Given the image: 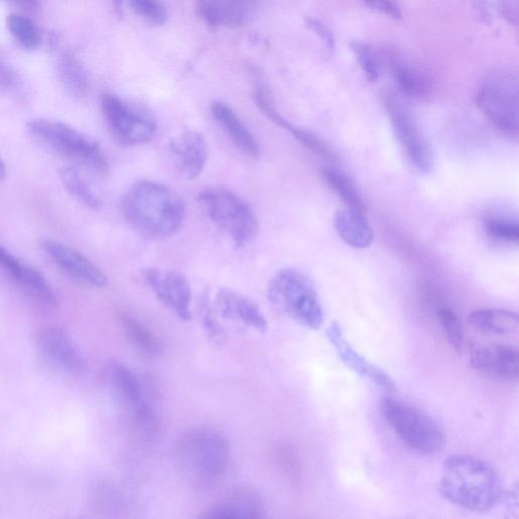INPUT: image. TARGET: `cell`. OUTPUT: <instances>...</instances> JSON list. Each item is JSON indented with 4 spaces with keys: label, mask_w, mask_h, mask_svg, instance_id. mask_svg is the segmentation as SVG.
<instances>
[{
    "label": "cell",
    "mask_w": 519,
    "mask_h": 519,
    "mask_svg": "<svg viewBox=\"0 0 519 519\" xmlns=\"http://www.w3.org/2000/svg\"><path fill=\"white\" fill-rule=\"evenodd\" d=\"M500 15L511 25L518 23V0H499Z\"/></svg>",
    "instance_id": "cell-40"
},
{
    "label": "cell",
    "mask_w": 519,
    "mask_h": 519,
    "mask_svg": "<svg viewBox=\"0 0 519 519\" xmlns=\"http://www.w3.org/2000/svg\"><path fill=\"white\" fill-rule=\"evenodd\" d=\"M470 364L477 373L493 380L512 383L518 379L519 353L515 346L475 345L470 351Z\"/></svg>",
    "instance_id": "cell-14"
},
{
    "label": "cell",
    "mask_w": 519,
    "mask_h": 519,
    "mask_svg": "<svg viewBox=\"0 0 519 519\" xmlns=\"http://www.w3.org/2000/svg\"><path fill=\"white\" fill-rule=\"evenodd\" d=\"M327 336L342 362L352 369L355 374L387 391L395 390L396 387L392 378L383 369L368 361L353 348L338 323L330 324L327 329Z\"/></svg>",
    "instance_id": "cell-17"
},
{
    "label": "cell",
    "mask_w": 519,
    "mask_h": 519,
    "mask_svg": "<svg viewBox=\"0 0 519 519\" xmlns=\"http://www.w3.org/2000/svg\"><path fill=\"white\" fill-rule=\"evenodd\" d=\"M8 29L18 43L26 49H37L42 43V36L35 25L29 18L12 14L7 19Z\"/></svg>",
    "instance_id": "cell-30"
},
{
    "label": "cell",
    "mask_w": 519,
    "mask_h": 519,
    "mask_svg": "<svg viewBox=\"0 0 519 519\" xmlns=\"http://www.w3.org/2000/svg\"><path fill=\"white\" fill-rule=\"evenodd\" d=\"M201 518H264L265 508L260 495L251 487L231 489L219 501L207 508Z\"/></svg>",
    "instance_id": "cell-19"
},
{
    "label": "cell",
    "mask_w": 519,
    "mask_h": 519,
    "mask_svg": "<svg viewBox=\"0 0 519 519\" xmlns=\"http://www.w3.org/2000/svg\"><path fill=\"white\" fill-rule=\"evenodd\" d=\"M27 127L35 139L56 154L96 172H108V162L100 144L78 129L59 121L42 118L31 120Z\"/></svg>",
    "instance_id": "cell-6"
},
{
    "label": "cell",
    "mask_w": 519,
    "mask_h": 519,
    "mask_svg": "<svg viewBox=\"0 0 519 519\" xmlns=\"http://www.w3.org/2000/svg\"><path fill=\"white\" fill-rule=\"evenodd\" d=\"M474 7L482 23L490 24L492 22V0H474Z\"/></svg>",
    "instance_id": "cell-41"
},
{
    "label": "cell",
    "mask_w": 519,
    "mask_h": 519,
    "mask_svg": "<svg viewBox=\"0 0 519 519\" xmlns=\"http://www.w3.org/2000/svg\"><path fill=\"white\" fill-rule=\"evenodd\" d=\"M305 24L326 43L330 50H334L335 38L330 29H328L321 21L314 18H306Z\"/></svg>",
    "instance_id": "cell-37"
},
{
    "label": "cell",
    "mask_w": 519,
    "mask_h": 519,
    "mask_svg": "<svg viewBox=\"0 0 519 519\" xmlns=\"http://www.w3.org/2000/svg\"><path fill=\"white\" fill-rule=\"evenodd\" d=\"M37 350L42 361L59 374L76 376L86 367V359L80 347L60 327L43 329L37 336Z\"/></svg>",
    "instance_id": "cell-11"
},
{
    "label": "cell",
    "mask_w": 519,
    "mask_h": 519,
    "mask_svg": "<svg viewBox=\"0 0 519 519\" xmlns=\"http://www.w3.org/2000/svg\"><path fill=\"white\" fill-rule=\"evenodd\" d=\"M470 327L481 335L512 337L518 333V316L512 312L486 309L473 312L468 318Z\"/></svg>",
    "instance_id": "cell-23"
},
{
    "label": "cell",
    "mask_w": 519,
    "mask_h": 519,
    "mask_svg": "<svg viewBox=\"0 0 519 519\" xmlns=\"http://www.w3.org/2000/svg\"><path fill=\"white\" fill-rule=\"evenodd\" d=\"M386 107L395 136L408 161L417 170L429 172L434 164L432 147L414 114L396 96L387 98Z\"/></svg>",
    "instance_id": "cell-10"
},
{
    "label": "cell",
    "mask_w": 519,
    "mask_h": 519,
    "mask_svg": "<svg viewBox=\"0 0 519 519\" xmlns=\"http://www.w3.org/2000/svg\"><path fill=\"white\" fill-rule=\"evenodd\" d=\"M476 104L486 119L500 132L517 137L519 112L516 80L510 76L489 79L478 89Z\"/></svg>",
    "instance_id": "cell-9"
},
{
    "label": "cell",
    "mask_w": 519,
    "mask_h": 519,
    "mask_svg": "<svg viewBox=\"0 0 519 519\" xmlns=\"http://www.w3.org/2000/svg\"><path fill=\"white\" fill-rule=\"evenodd\" d=\"M19 79L16 71L7 63L0 60V88L13 90L18 88Z\"/></svg>",
    "instance_id": "cell-38"
},
{
    "label": "cell",
    "mask_w": 519,
    "mask_h": 519,
    "mask_svg": "<svg viewBox=\"0 0 519 519\" xmlns=\"http://www.w3.org/2000/svg\"><path fill=\"white\" fill-rule=\"evenodd\" d=\"M133 11L144 21L163 26L168 19L166 8L158 0H129Z\"/></svg>",
    "instance_id": "cell-34"
},
{
    "label": "cell",
    "mask_w": 519,
    "mask_h": 519,
    "mask_svg": "<svg viewBox=\"0 0 519 519\" xmlns=\"http://www.w3.org/2000/svg\"><path fill=\"white\" fill-rule=\"evenodd\" d=\"M57 71L64 89L73 97L83 98L89 92V79L81 61L72 53H63L57 62Z\"/></svg>",
    "instance_id": "cell-25"
},
{
    "label": "cell",
    "mask_w": 519,
    "mask_h": 519,
    "mask_svg": "<svg viewBox=\"0 0 519 519\" xmlns=\"http://www.w3.org/2000/svg\"><path fill=\"white\" fill-rule=\"evenodd\" d=\"M167 150L175 172L186 181L198 178L208 161L207 140L196 130H185L174 137L170 140Z\"/></svg>",
    "instance_id": "cell-13"
},
{
    "label": "cell",
    "mask_w": 519,
    "mask_h": 519,
    "mask_svg": "<svg viewBox=\"0 0 519 519\" xmlns=\"http://www.w3.org/2000/svg\"><path fill=\"white\" fill-rule=\"evenodd\" d=\"M259 0H196L198 16L214 27L237 28L254 16Z\"/></svg>",
    "instance_id": "cell-18"
},
{
    "label": "cell",
    "mask_w": 519,
    "mask_h": 519,
    "mask_svg": "<svg viewBox=\"0 0 519 519\" xmlns=\"http://www.w3.org/2000/svg\"><path fill=\"white\" fill-rule=\"evenodd\" d=\"M436 318L449 344L456 352L462 353L465 349V332L457 314L449 307H441L436 312Z\"/></svg>",
    "instance_id": "cell-29"
},
{
    "label": "cell",
    "mask_w": 519,
    "mask_h": 519,
    "mask_svg": "<svg viewBox=\"0 0 519 519\" xmlns=\"http://www.w3.org/2000/svg\"><path fill=\"white\" fill-rule=\"evenodd\" d=\"M287 131L318 157L333 163L337 161L336 155L327 143L311 131L293 125H291Z\"/></svg>",
    "instance_id": "cell-33"
},
{
    "label": "cell",
    "mask_w": 519,
    "mask_h": 519,
    "mask_svg": "<svg viewBox=\"0 0 519 519\" xmlns=\"http://www.w3.org/2000/svg\"><path fill=\"white\" fill-rule=\"evenodd\" d=\"M391 69L400 89L412 97H424L430 90L425 74L400 54H392Z\"/></svg>",
    "instance_id": "cell-24"
},
{
    "label": "cell",
    "mask_w": 519,
    "mask_h": 519,
    "mask_svg": "<svg viewBox=\"0 0 519 519\" xmlns=\"http://www.w3.org/2000/svg\"><path fill=\"white\" fill-rule=\"evenodd\" d=\"M200 308L201 319L206 333L213 340L220 341L224 338V330H222V327L214 316L208 296H203Z\"/></svg>",
    "instance_id": "cell-35"
},
{
    "label": "cell",
    "mask_w": 519,
    "mask_h": 519,
    "mask_svg": "<svg viewBox=\"0 0 519 519\" xmlns=\"http://www.w3.org/2000/svg\"><path fill=\"white\" fill-rule=\"evenodd\" d=\"M156 298L182 321L192 319V289L188 279L178 271L145 267L140 272Z\"/></svg>",
    "instance_id": "cell-12"
},
{
    "label": "cell",
    "mask_w": 519,
    "mask_h": 519,
    "mask_svg": "<svg viewBox=\"0 0 519 519\" xmlns=\"http://www.w3.org/2000/svg\"><path fill=\"white\" fill-rule=\"evenodd\" d=\"M351 49L370 82H377L381 76V62L378 54L368 44L361 41H353Z\"/></svg>",
    "instance_id": "cell-32"
},
{
    "label": "cell",
    "mask_w": 519,
    "mask_h": 519,
    "mask_svg": "<svg viewBox=\"0 0 519 519\" xmlns=\"http://www.w3.org/2000/svg\"><path fill=\"white\" fill-rule=\"evenodd\" d=\"M197 201L237 248L246 247L256 237L259 231L256 213L236 193L224 188H209L198 195Z\"/></svg>",
    "instance_id": "cell-5"
},
{
    "label": "cell",
    "mask_w": 519,
    "mask_h": 519,
    "mask_svg": "<svg viewBox=\"0 0 519 519\" xmlns=\"http://www.w3.org/2000/svg\"><path fill=\"white\" fill-rule=\"evenodd\" d=\"M383 417L405 446L419 454L432 455L444 444V435L435 422L417 409L386 398L380 403Z\"/></svg>",
    "instance_id": "cell-7"
},
{
    "label": "cell",
    "mask_w": 519,
    "mask_h": 519,
    "mask_svg": "<svg viewBox=\"0 0 519 519\" xmlns=\"http://www.w3.org/2000/svg\"><path fill=\"white\" fill-rule=\"evenodd\" d=\"M128 224L147 239L161 240L176 234L184 225L186 204L168 186L141 180L133 184L123 199Z\"/></svg>",
    "instance_id": "cell-1"
},
{
    "label": "cell",
    "mask_w": 519,
    "mask_h": 519,
    "mask_svg": "<svg viewBox=\"0 0 519 519\" xmlns=\"http://www.w3.org/2000/svg\"><path fill=\"white\" fill-rule=\"evenodd\" d=\"M42 249L71 277L99 288L108 284L105 273L80 252L54 240L43 241Z\"/></svg>",
    "instance_id": "cell-16"
},
{
    "label": "cell",
    "mask_w": 519,
    "mask_h": 519,
    "mask_svg": "<svg viewBox=\"0 0 519 519\" xmlns=\"http://www.w3.org/2000/svg\"><path fill=\"white\" fill-rule=\"evenodd\" d=\"M8 176V169L5 162L0 159V182L5 181Z\"/></svg>",
    "instance_id": "cell-44"
},
{
    "label": "cell",
    "mask_w": 519,
    "mask_h": 519,
    "mask_svg": "<svg viewBox=\"0 0 519 519\" xmlns=\"http://www.w3.org/2000/svg\"><path fill=\"white\" fill-rule=\"evenodd\" d=\"M215 305L221 316L227 320L241 323L261 334L268 331V321L261 308L240 292L229 288L219 289Z\"/></svg>",
    "instance_id": "cell-20"
},
{
    "label": "cell",
    "mask_w": 519,
    "mask_h": 519,
    "mask_svg": "<svg viewBox=\"0 0 519 519\" xmlns=\"http://www.w3.org/2000/svg\"><path fill=\"white\" fill-rule=\"evenodd\" d=\"M122 326L128 339L144 354L159 356L163 351L162 344L157 336L135 318L122 316Z\"/></svg>",
    "instance_id": "cell-27"
},
{
    "label": "cell",
    "mask_w": 519,
    "mask_h": 519,
    "mask_svg": "<svg viewBox=\"0 0 519 519\" xmlns=\"http://www.w3.org/2000/svg\"><path fill=\"white\" fill-rule=\"evenodd\" d=\"M322 177L330 189L345 203L346 207L367 213V206L353 182L334 168H323Z\"/></svg>",
    "instance_id": "cell-26"
},
{
    "label": "cell",
    "mask_w": 519,
    "mask_h": 519,
    "mask_svg": "<svg viewBox=\"0 0 519 519\" xmlns=\"http://www.w3.org/2000/svg\"><path fill=\"white\" fill-rule=\"evenodd\" d=\"M0 267L5 270L15 283L24 275L28 265L0 246Z\"/></svg>",
    "instance_id": "cell-36"
},
{
    "label": "cell",
    "mask_w": 519,
    "mask_h": 519,
    "mask_svg": "<svg viewBox=\"0 0 519 519\" xmlns=\"http://www.w3.org/2000/svg\"><path fill=\"white\" fill-rule=\"evenodd\" d=\"M10 2L18 4L19 6L32 11L37 10L39 7L38 0H10Z\"/></svg>",
    "instance_id": "cell-42"
},
{
    "label": "cell",
    "mask_w": 519,
    "mask_h": 519,
    "mask_svg": "<svg viewBox=\"0 0 519 519\" xmlns=\"http://www.w3.org/2000/svg\"><path fill=\"white\" fill-rule=\"evenodd\" d=\"M113 6L116 12V15L119 18H122L123 16V2L122 0H113Z\"/></svg>",
    "instance_id": "cell-43"
},
{
    "label": "cell",
    "mask_w": 519,
    "mask_h": 519,
    "mask_svg": "<svg viewBox=\"0 0 519 519\" xmlns=\"http://www.w3.org/2000/svg\"><path fill=\"white\" fill-rule=\"evenodd\" d=\"M181 465L191 476L203 482H214L228 472L231 449L227 438L208 428L189 431L177 448Z\"/></svg>",
    "instance_id": "cell-4"
},
{
    "label": "cell",
    "mask_w": 519,
    "mask_h": 519,
    "mask_svg": "<svg viewBox=\"0 0 519 519\" xmlns=\"http://www.w3.org/2000/svg\"><path fill=\"white\" fill-rule=\"evenodd\" d=\"M364 2L370 8L384 13L395 20H400L402 18L399 8L392 2V0H364Z\"/></svg>",
    "instance_id": "cell-39"
},
{
    "label": "cell",
    "mask_w": 519,
    "mask_h": 519,
    "mask_svg": "<svg viewBox=\"0 0 519 519\" xmlns=\"http://www.w3.org/2000/svg\"><path fill=\"white\" fill-rule=\"evenodd\" d=\"M267 294L271 304L295 323L314 331L323 326L318 292L303 272L292 268L278 271L268 284Z\"/></svg>",
    "instance_id": "cell-3"
},
{
    "label": "cell",
    "mask_w": 519,
    "mask_h": 519,
    "mask_svg": "<svg viewBox=\"0 0 519 519\" xmlns=\"http://www.w3.org/2000/svg\"><path fill=\"white\" fill-rule=\"evenodd\" d=\"M485 231L493 240L518 244L519 227L517 220L505 216H490L485 221Z\"/></svg>",
    "instance_id": "cell-31"
},
{
    "label": "cell",
    "mask_w": 519,
    "mask_h": 519,
    "mask_svg": "<svg viewBox=\"0 0 519 519\" xmlns=\"http://www.w3.org/2000/svg\"><path fill=\"white\" fill-rule=\"evenodd\" d=\"M334 226L342 241L352 248L365 249L374 242V231L364 213L342 208L335 214Z\"/></svg>",
    "instance_id": "cell-22"
},
{
    "label": "cell",
    "mask_w": 519,
    "mask_h": 519,
    "mask_svg": "<svg viewBox=\"0 0 519 519\" xmlns=\"http://www.w3.org/2000/svg\"><path fill=\"white\" fill-rule=\"evenodd\" d=\"M106 379L119 402L137 420L145 422L152 419V410L145 399L142 385L129 367L112 361L106 369Z\"/></svg>",
    "instance_id": "cell-15"
},
{
    "label": "cell",
    "mask_w": 519,
    "mask_h": 519,
    "mask_svg": "<svg viewBox=\"0 0 519 519\" xmlns=\"http://www.w3.org/2000/svg\"><path fill=\"white\" fill-rule=\"evenodd\" d=\"M59 177L64 188L73 198H76L89 208L96 210L101 208L102 202L100 198L76 169L64 167L60 169Z\"/></svg>",
    "instance_id": "cell-28"
},
{
    "label": "cell",
    "mask_w": 519,
    "mask_h": 519,
    "mask_svg": "<svg viewBox=\"0 0 519 519\" xmlns=\"http://www.w3.org/2000/svg\"><path fill=\"white\" fill-rule=\"evenodd\" d=\"M211 113L239 151L253 159L261 156V147L257 139L233 109L224 103L214 102L211 106Z\"/></svg>",
    "instance_id": "cell-21"
},
{
    "label": "cell",
    "mask_w": 519,
    "mask_h": 519,
    "mask_svg": "<svg viewBox=\"0 0 519 519\" xmlns=\"http://www.w3.org/2000/svg\"><path fill=\"white\" fill-rule=\"evenodd\" d=\"M440 493L456 506L486 513L501 501L504 490L499 475L487 462L456 455L443 464Z\"/></svg>",
    "instance_id": "cell-2"
},
{
    "label": "cell",
    "mask_w": 519,
    "mask_h": 519,
    "mask_svg": "<svg viewBox=\"0 0 519 519\" xmlns=\"http://www.w3.org/2000/svg\"><path fill=\"white\" fill-rule=\"evenodd\" d=\"M101 109L113 137L125 146H137L154 139L158 132L156 116L147 108L105 93Z\"/></svg>",
    "instance_id": "cell-8"
}]
</instances>
